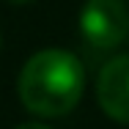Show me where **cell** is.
Masks as SVG:
<instances>
[{"mask_svg": "<svg viewBox=\"0 0 129 129\" xmlns=\"http://www.w3.org/2000/svg\"><path fill=\"white\" fill-rule=\"evenodd\" d=\"M19 99L33 115L60 118L69 115L82 99L85 91V69L77 55L69 50L36 52L19 72Z\"/></svg>", "mask_w": 129, "mask_h": 129, "instance_id": "cell-1", "label": "cell"}, {"mask_svg": "<svg viewBox=\"0 0 129 129\" xmlns=\"http://www.w3.org/2000/svg\"><path fill=\"white\" fill-rule=\"evenodd\" d=\"M96 102L107 118L129 124V52L113 55L96 77Z\"/></svg>", "mask_w": 129, "mask_h": 129, "instance_id": "cell-3", "label": "cell"}, {"mask_svg": "<svg viewBox=\"0 0 129 129\" xmlns=\"http://www.w3.org/2000/svg\"><path fill=\"white\" fill-rule=\"evenodd\" d=\"M11 6H27V3H33V0H8Z\"/></svg>", "mask_w": 129, "mask_h": 129, "instance_id": "cell-5", "label": "cell"}, {"mask_svg": "<svg viewBox=\"0 0 129 129\" xmlns=\"http://www.w3.org/2000/svg\"><path fill=\"white\" fill-rule=\"evenodd\" d=\"M80 36L96 52L118 50L129 36L126 0H85L80 8Z\"/></svg>", "mask_w": 129, "mask_h": 129, "instance_id": "cell-2", "label": "cell"}, {"mask_svg": "<svg viewBox=\"0 0 129 129\" xmlns=\"http://www.w3.org/2000/svg\"><path fill=\"white\" fill-rule=\"evenodd\" d=\"M17 129H52V126H47V124H41V121H27V124H19Z\"/></svg>", "mask_w": 129, "mask_h": 129, "instance_id": "cell-4", "label": "cell"}]
</instances>
